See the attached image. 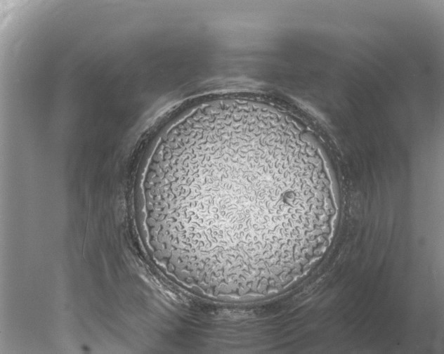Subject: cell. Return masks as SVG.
Returning <instances> with one entry per match:
<instances>
[{"instance_id":"obj_1","label":"cell","mask_w":444,"mask_h":354,"mask_svg":"<svg viewBox=\"0 0 444 354\" xmlns=\"http://www.w3.org/2000/svg\"><path fill=\"white\" fill-rule=\"evenodd\" d=\"M273 108L226 101L166 136L150 176L155 239L174 267H238L294 250L328 176Z\"/></svg>"}]
</instances>
